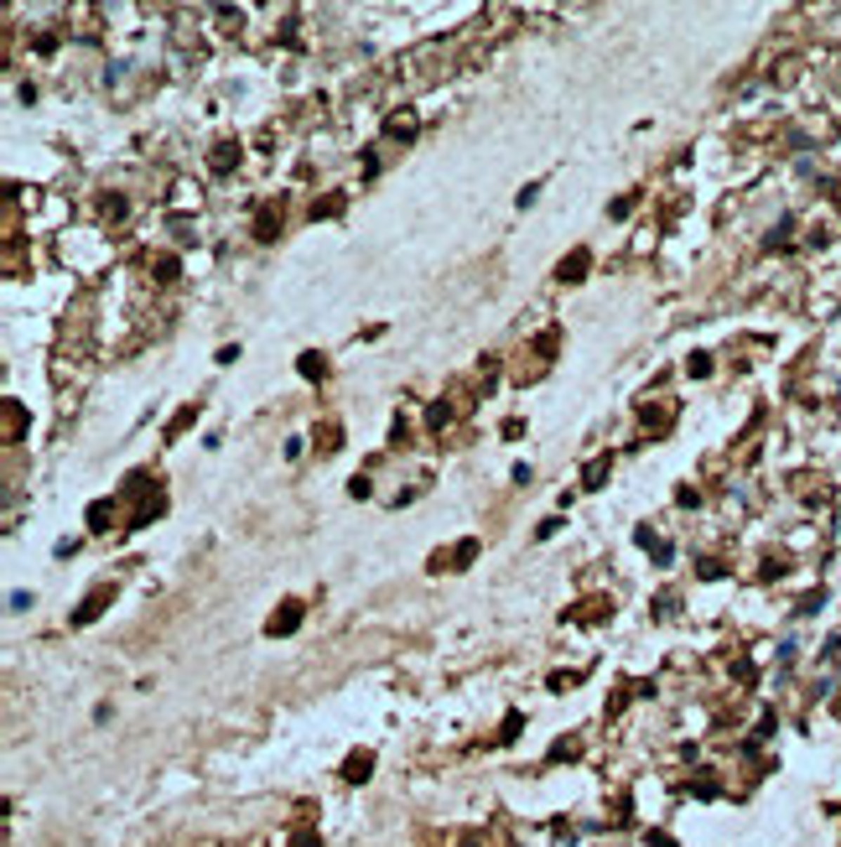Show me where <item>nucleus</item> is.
<instances>
[{
    "mask_svg": "<svg viewBox=\"0 0 841 847\" xmlns=\"http://www.w3.org/2000/svg\"><path fill=\"white\" fill-rule=\"evenodd\" d=\"M343 775H348V780H369V754H353V759H348V770H343Z\"/></svg>",
    "mask_w": 841,
    "mask_h": 847,
    "instance_id": "nucleus-3",
    "label": "nucleus"
},
{
    "mask_svg": "<svg viewBox=\"0 0 841 847\" xmlns=\"http://www.w3.org/2000/svg\"><path fill=\"white\" fill-rule=\"evenodd\" d=\"M296 619H301V608L291 603V608H286L280 619H270V634H286V629H296Z\"/></svg>",
    "mask_w": 841,
    "mask_h": 847,
    "instance_id": "nucleus-2",
    "label": "nucleus"
},
{
    "mask_svg": "<svg viewBox=\"0 0 841 847\" xmlns=\"http://www.w3.org/2000/svg\"><path fill=\"white\" fill-rule=\"evenodd\" d=\"M582 266H587V250H577L571 260H561V281H582Z\"/></svg>",
    "mask_w": 841,
    "mask_h": 847,
    "instance_id": "nucleus-1",
    "label": "nucleus"
}]
</instances>
